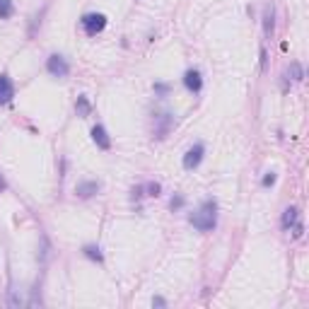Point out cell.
<instances>
[{"label":"cell","mask_w":309,"mask_h":309,"mask_svg":"<svg viewBox=\"0 0 309 309\" xmlns=\"http://www.w3.org/2000/svg\"><path fill=\"white\" fill-rule=\"evenodd\" d=\"M92 140H94V143H97V147H101V150H109V147H111L109 133H107V128L99 126V123L92 128Z\"/></svg>","instance_id":"obj_5"},{"label":"cell","mask_w":309,"mask_h":309,"mask_svg":"<svg viewBox=\"0 0 309 309\" xmlns=\"http://www.w3.org/2000/svg\"><path fill=\"white\" fill-rule=\"evenodd\" d=\"M12 97H15V87H12V80H10L8 75H0V104H8Z\"/></svg>","instance_id":"obj_6"},{"label":"cell","mask_w":309,"mask_h":309,"mask_svg":"<svg viewBox=\"0 0 309 309\" xmlns=\"http://www.w3.org/2000/svg\"><path fill=\"white\" fill-rule=\"evenodd\" d=\"M266 63H268V54L266 48H261V70H266Z\"/></svg>","instance_id":"obj_19"},{"label":"cell","mask_w":309,"mask_h":309,"mask_svg":"<svg viewBox=\"0 0 309 309\" xmlns=\"http://www.w3.org/2000/svg\"><path fill=\"white\" fill-rule=\"evenodd\" d=\"M75 111H78V116H90V111H92V107H90V101H87V97H78V101H75Z\"/></svg>","instance_id":"obj_13"},{"label":"cell","mask_w":309,"mask_h":309,"mask_svg":"<svg viewBox=\"0 0 309 309\" xmlns=\"http://www.w3.org/2000/svg\"><path fill=\"white\" fill-rule=\"evenodd\" d=\"M82 251H85V256H87V259H92V261H97V264H101V261H104V256H101V251H99V246L87 244L85 249H82Z\"/></svg>","instance_id":"obj_14"},{"label":"cell","mask_w":309,"mask_h":309,"mask_svg":"<svg viewBox=\"0 0 309 309\" xmlns=\"http://www.w3.org/2000/svg\"><path fill=\"white\" fill-rule=\"evenodd\" d=\"M215 213H218V203H215V200H205V203H203L189 220H191V225L196 229L208 232V229H213L215 227V222H218V215H215Z\"/></svg>","instance_id":"obj_1"},{"label":"cell","mask_w":309,"mask_h":309,"mask_svg":"<svg viewBox=\"0 0 309 309\" xmlns=\"http://www.w3.org/2000/svg\"><path fill=\"white\" fill-rule=\"evenodd\" d=\"M104 27H107V17H104L101 12H90V15H85V17H82V29H85L90 37L99 34Z\"/></svg>","instance_id":"obj_2"},{"label":"cell","mask_w":309,"mask_h":309,"mask_svg":"<svg viewBox=\"0 0 309 309\" xmlns=\"http://www.w3.org/2000/svg\"><path fill=\"white\" fill-rule=\"evenodd\" d=\"M285 78L292 82H302V78H304V70H302L300 63H290V68L285 70Z\"/></svg>","instance_id":"obj_12"},{"label":"cell","mask_w":309,"mask_h":309,"mask_svg":"<svg viewBox=\"0 0 309 309\" xmlns=\"http://www.w3.org/2000/svg\"><path fill=\"white\" fill-rule=\"evenodd\" d=\"M97 191H99V184L97 182H82V184H78V189H75V193H78L80 198H90V196H94Z\"/></svg>","instance_id":"obj_9"},{"label":"cell","mask_w":309,"mask_h":309,"mask_svg":"<svg viewBox=\"0 0 309 309\" xmlns=\"http://www.w3.org/2000/svg\"><path fill=\"white\" fill-rule=\"evenodd\" d=\"M46 70L54 75V78H65V75L70 73V65H68V61H65L63 56L54 54L48 61H46Z\"/></svg>","instance_id":"obj_3"},{"label":"cell","mask_w":309,"mask_h":309,"mask_svg":"<svg viewBox=\"0 0 309 309\" xmlns=\"http://www.w3.org/2000/svg\"><path fill=\"white\" fill-rule=\"evenodd\" d=\"M157 123H160V126L154 128V138H164L167 136V131H169V126H172L169 114H160V116H157Z\"/></svg>","instance_id":"obj_10"},{"label":"cell","mask_w":309,"mask_h":309,"mask_svg":"<svg viewBox=\"0 0 309 309\" xmlns=\"http://www.w3.org/2000/svg\"><path fill=\"white\" fill-rule=\"evenodd\" d=\"M145 191H147V196H160V191H162V186H160L157 182H150V184L145 186Z\"/></svg>","instance_id":"obj_16"},{"label":"cell","mask_w":309,"mask_h":309,"mask_svg":"<svg viewBox=\"0 0 309 309\" xmlns=\"http://www.w3.org/2000/svg\"><path fill=\"white\" fill-rule=\"evenodd\" d=\"M203 152H205V150H203L200 143L198 145H193L189 152L184 154V169H196V167L200 164V160H203Z\"/></svg>","instance_id":"obj_4"},{"label":"cell","mask_w":309,"mask_h":309,"mask_svg":"<svg viewBox=\"0 0 309 309\" xmlns=\"http://www.w3.org/2000/svg\"><path fill=\"white\" fill-rule=\"evenodd\" d=\"M3 189H5V182H3V176H0V191H3Z\"/></svg>","instance_id":"obj_21"},{"label":"cell","mask_w":309,"mask_h":309,"mask_svg":"<svg viewBox=\"0 0 309 309\" xmlns=\"http://www.w3.org/2000/svg\"><path fill=\"white\" fill-rule=\"evenodd\" d=\"M169 205H172V210L182 208V205H184V198H182V196H176V198H172V203H169Z\"/></svg>","instance_id":"obj_17"},{"label":"cell","mask_w":309,"mask_h":309,"mask_svg":"<svg viewBox=\"0 0 309 309\" xmlns=\"http://www.w3.org/2000/svg\"><path fill=\"white\" fill-rule=\"evenodd\" d=\"M297 222H300V210L295 208V205L285 208V213H282V227L290 229V227H295Z\"/></svg>","instance_id":"obj_8"},{"label":"cell","mask_w":309,"mask_h":309,"mask_svg":"<svg viewBox=\"0 0 309 309\" xmlns=\"http://www.w3.org/2000/svg\"><path fill=\"white\" fill-rule=\"evenodd\" d=\"M271 184H275V174H266V176H264V186H271Z\"/></svg>","instance_id":"obj_18"},{"label":"cell","mask_w":309,"mask_h":309,"mask_svg":"<svg viewBox=\"0 0 309 309\" xmlns=\"http://www.w3.org/2000/svg\"><path fill=\"white\" fill-rule=\"evenodd\" d=\"M152 304H154V307H164V304H167V302H164L162 297H154V300H152Z\"/></svg>","instance_id":"obj_20"},{"label":"cell","mask_w":309,"mask_h":309,"mask_svg":"<svg viewBox=\"0 0 309 309\" xmlns=\"http://www.w3.org/2000/svg\"><path fill=\"white\" fill-rule=\"evenodd\" d=\"M184 85H186L191 92H200V87H203V80H200L198 70H186V75H184Z\"/></svg>","instance_id":"obj_7"},{"label":"cell","mask_w":309,"mask_h":309,"mask_svg":"<svg viewBox=\"0 0 309 309\" xmlns=\"http://www.w3.org/2000/svg\"><path fill=\"white\" fill-rule=\"evenodd\" d=\"M12 15V0H0V19H8Z\"/></svg>","instance_id":"obj_15"},{"label":"cell","mask_w":309,"mask_h":309,"mask_svg":"<svg viewBox=\"0 0 309 309\" xmlns=\"http://www.w3.org/2000/svg\"><path fill=\"white\" fill-rule=\"evenodd\" d=\"M273 17H275V12H273V5H266L264 10V34L268 39L273 37Z\"/></svg>","instance_id":"obj_11"}]
</instances>
